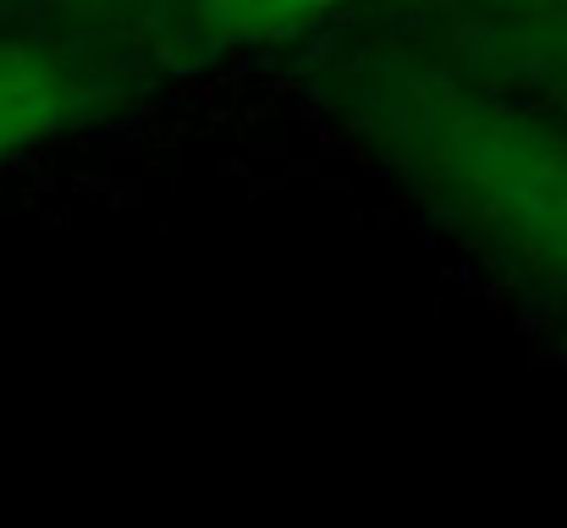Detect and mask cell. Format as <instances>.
Masks as SVG:
<instances>
[{"instance_id": "cell-1", "label": "cell", "mask_w": 567, "mask_h": 528, "mask_svg": "<svg viewBox=\"0 0 567 528\" xmlns=\"http://www.w3.org/2000/svg\"><path fill=\"white\" fill-rule=\"evenodd\" d=\"M78 77L33 39H0V161L61 133L78 111Z\"/></svg>"}, {"instance_id": "cell-2", "label": "cell", "mask_w": 567, "mask_h": 528, "mask_svg": "<svg viewBox=\"0 0 567 528\" xmlns=\"http://www.w3.org/2000/svg\"><path fill=\"white\" fill-rule=\"evenodd\" d=\"M193 6L215 33L265 44V39H287V33L326 22L342 0H193Z\"/></svg>"}]
</instances>
